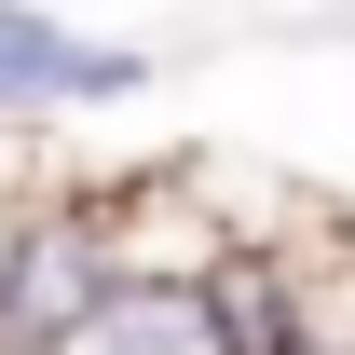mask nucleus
<instances>
[{
    "mask_svg": "<svg viewBox=\"0 0 355 355\" xmlns=\"http://www.w3.org/2000/svg\"><path fill=\"white\" fill-rule=\"evenodd\" d=\"M14 191H42V150H28V123H0V205Z\"/></svg>",
    "mask_w": 355,
    "mask_h": 355,
    "instance_id": "obj_6",
    "label": "nucleus"
},
{
    "mask_svg": "<svg viewBox=\"0 0 355 355\" xmlns=\"http://www.w3.org/2000/svg\"><path fill=\"white\" fill-rule=\"evenodd\" d=\"M55 355H219V328H205V273H110Z\"/></svg>",
    "mask_w": 355,
    "mask_h": 355,
    "instance_id": "obj_4",
    "label": "nucleus"
},
{
    "mask_svg": "<svg viewBox=\"0 0 355 355\" xmlns=\"http://www.w3.org/2000/svg\"><path fill=\"white\" fill-rule=\"evenodd\" d=\"M123 96H150V55L137 42H83L55 14L0 28V123L14 110H123Z\"/></svg>",
    "mask_w": 355,
    "mask_h": 355,
    "instance_id": "obj_3",
    "label": "nucleus"
},
{
    "mask_svg": "<svg viewBox=\"0 0 355 355\" xmlns=\"http://www.w3.org/2000/svg\"><path fill=\"white\" fill-rule=\"evenodd\" d=\"M205 328H219V355H301V342H314L301 246H246V232H232L219 260H205Z\"/></svg>",
    "mask_w": 355,
    "mask_h": 355,
    "instance_id": "obj_5",
    "label": "nucleus"
},
{
    "mask_svg": "<svg viewBox=\"0 0 355 355\" xmlns=\"http://www.w3.org/2000/svg\"><path fill=\"white\" fill-rule=\"evenodd\" d=\"M96 232H110V273H205V260L232 246L191 164H150V178H96Z\"/></svg>",
    "mask_w": 355,
    "mask_h": 355,
    "instance_id": "obj_2",
    "label": "nucleus"
},
{
    "mask_svg": "<svg viewBox=\"0 0 355 355\" xmlns=\"http://www.w3.org/2000/svg\"><path fill=\"white\" fill-rule=\"evenodd\" d=\"M0 28H28V0H0Z\"/></svg>",
    "mask_w": 355,
    "mask_h": 355,
    "instance_id": "obj_7",
    "label": "nucleus"
},
{
    "mask_svg": "<svg viewBox=\"0 0 355 355\" xmlns=\"http://www.w3.org/2000/svg\"><path fill=\"white\" fill-rule=\"evenodd\" d=\"M110 287V232H96V191L42 178L14 205V246H0V355H55L83 328V301Z\"/></svg>",
    "mask_w": 355,
    "mask_h": 355,
    "instance_id": "obj_1",
    "label": "nucleus"
}]
</instances>
